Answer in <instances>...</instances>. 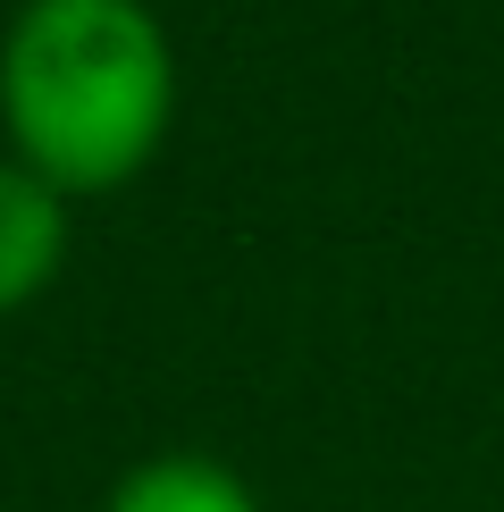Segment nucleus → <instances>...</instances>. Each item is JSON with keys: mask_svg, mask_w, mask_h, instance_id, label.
Here are the masks:
<instances>
[{"mask_svg": "<svg viewBox=\"0 0 504 512\" xmlns=\"http://www.w3.org/2000/svg\"><path fill=\"white\" fill-rule=\"evenodd\" d=\"M68 261V194L26 160H0V311H26Z\"/></svg>", "mask_w": 504, "mask_h": 512, "instance_id": "nucleus-2", "label": "nucleus"}, {"mask_svg": "<svg viewBox=\"0 0 504 512\" xmlns=\"http://www.w3.org/2000/svg\"><path fill=\"white\" fill-rule=\"evenodd\" d=\"M101 512H261V504H252V487L227 471V462H210V454H152V462H135V471L110 487Z\"/></svg>", "mask_w": 504, "mask_h": 512, "instance_id": "nucleus-3", "label": "nucleus"}, {"mask_svg": "<svg viewBox=\"0 0 504 512\" xmlns=\"http://www.w3.org/2000/svg\"><path fill=\"white\" fill-rule=\"evenodd\" d=\"M177 118V51L143 0H26L0 34V126L42 185L110 194Z\"/></svg>", "mask_w": 504, "mask_h": 512, "instance_id": "nucleus-1", "label": "nucleus"}]
</instances>
